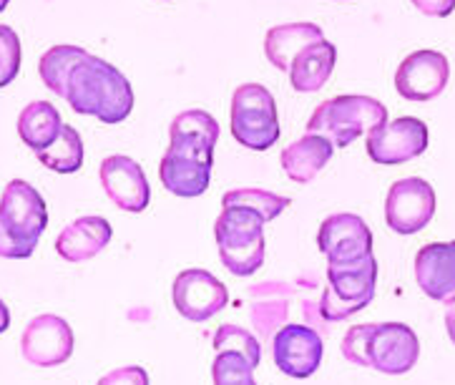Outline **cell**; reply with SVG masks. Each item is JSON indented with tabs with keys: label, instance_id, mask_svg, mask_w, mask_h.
I'll return each mask as SVG.
<instances>
[{
	"label": "cell",
	"instance_id": "1",
	"mask_svg": "<svg viewBox=\"0 0 455 385\" xmlns=\"http://www.w3.org/2000/svg\"><path fill=\"white\" fill-rule=\"evenodd\" d=\"M38 74L48 89L66 99L81 116H93L108 126L129 119L133 111V89L114 63L93 56L78 45L60 44L48 48Z\"/></svg>",
	"mask_w": 455,
	"mask_h": 385
},
{
	"label": "cell",
	"instance_id": "2",
	"mask_svg": "<svg viewBox=\"0 0 455 385\" xmlns=\"http://www.w3.org/2000/svg\"><path fill=\"white\" fill-rule=\"evenodd\" d=\"M217 141L220 124L209 111L189 108L177 114L169 126V148L159 164V179L166 192L181 199L202 197L212 181Z\"/></svg>",
	"mask_w": 455,
	"mask_h": 385
},
{
	"label": "cell",
	"instance_id": "3",
	"mask_svg": "<svg viewBox=\"0 0 455 385\" xmlns=\"http://www.w3.org/2000/svg\"><path fill=\"white\" fill-rule=\"evenodd\" d=\"M339 350L353 365L372 368L382 375H405L420 357V341L405 323H370L350 327Z\"/></svg>",
	"mask_w": 455,
	"mask_h": 385
},
{
	"label": "cell",
	"instance_id": "4",
	"mask_svg": "<svg viewBox=\"0 0 455 385\" xmlns=\"http://www.w3.org/2000/svg\"><path fill=\"white\" fill-rule=\"evenodd\" d=\"M45 227L48 205L41 192L23 179H11L0 194V257L28 260Z\"/></svg>",
	"mask_w": 455,
	"mask_h": 385
},
{
	"label": "cell",
	"instance_id": "5",
	"mask_svg": "<svg viewBox=\"0 0 455 385\" xmlns=\"http://www.w3.org/2000/svg\"><path fill=\"white\" fill-rule=\"evenodd\" d=\"M382 124H387V108L372 96H335L315 108L307 121V133L324 136L335 148H345L370 133Z\"/></svg>",
	"mask_w": 455,
	"mask_h": 385
},
{
	"label": "cell",
	"instance_id": "6",
	"mask_svg": "<svg viewBox=\"0 0 455 385\" xmlns=\"http://www.w3.org/2000/svg\"><path fill=\"white\" fill-rule=\"evenodd\" d=\"M221 265L235 277H250L265 265V220L244 207H227L214 222Z\"/></svg>",
	"mask_w": 455,
	"mask_h": 385
},
{
	"label": "cell",
	"instance_id": "7",
	"mask_svg": "<svg viewBox=\"0 0 455 385\" xmlns=\"http://www.w3.org/2000/svg\"><path fill=\"white\" fill-rule=\"evenodd\" d=\"M378 262L370 254L350 265H327V287L320 297L324 323H342L375 300Z\"/></svg>",
	"mask_w": 455,
	"mask_h": 385
},
{
	"label": "cell",
	"instance_id": "8",
	"mask_svg": "<svg viewBox=\"0 0 455 385\" xmlns=\"http://www.w3.org/2000/svg\"><path fill=\"white\" fill-rule=\"evenodd\" d=\"M229 129L236 144L251 151H267L279 141V119L275 96L259 84H244L232 93Z\"/></svg>",
	"mask_w": 455,
	"mask_h": 385
},
{
	"label": "cell",
	"instance_id": "9",
	"mask_svg": "<svg viewBox=\"0 0 455 385\" xmlns=\"http://www.w3.org/2000/svg\"><path fill=\"white\" fill-rule=\"evenodd\" d=\"M430 132L426 121L415 116H400L367 133V156L382 166H395L426 154Z\"/></svg>",
	"mask_w": 455,
	"mask_h": 385
},
{
	"label": "cell",
	"instance_id": "10",
	"mask_svg": "<svg viewBox=\"0 0 455 385\" xmlns=\"http://www.w3.org/2000/svg\"><path fill=\"white\" fill-rule=\"evenodd\" d=\"M435 217V192L426 179L395 181L385 199V222L395 235H418Z\"/></svg>",
	"mask_w": 455,
	"mask_h": 385
},
{
	"label": "cell",
	"instance_id": "11",
	"mask_svg": "<svg viewBox=\"0 0 455 385\" xmlns=\"http://www.w3.org/2000/svg\"><path fill=\"white\" fill-rule=\"evenodd\" d=\"M172 300L181 317H187L189 323H206L227 308L229 293L220 277L206 269L191 267L177 275L172 285Z\"/></svg>",
	"mask_w": 455,
	"mask_h": 385
},
{
	"label": "cell",
	"instance_id": "12",
	"mask_svg": "<svg viewBox=\"0 0 455 385\" xmlns=\"http://www.w3.org/2000/svg\"><path fill=\"white\" fill-rule=\"evenodd\" d=\"M317 247L327 257V265H350L372 254V232L363 217L339 212L330 214L317 232Z\"/></svg>",
	"mask_w": 455,
	"mask_h": 385
},
{
	"label": "cell",
	"instance_id": "13",
	"mask_svg": "<svg viewBox=\"0 0 455 385\" xmlns=\"http://www.w3.org/2000/svg\"><path fill=\"white\" fill-rule=\"evenodd\" d=\"M451 81V63L441 51H415L397 66L395 91L408 101H433Z\"/></svg>",
	"mask_w": 455,
	"mask_h": 385
},
{
	"label": "cell",
	"instance_id": "14",
	"mask_svg": "<svg viewBox=\"0 0 455 385\" xmlns=\"http://www.w3.org/2000/svg\"><path fill=\"white\" fill-rule=\"evenodd\" d=\"M20 356L38 368L60 365L74 356V330L59 315H38L20 335Z\"/></svg>",
	"mask_w": 455,
	"mask_h": 385
},
{
	"label": "cell",
	"instance_id": "15",
	"mask_svg": "<svg viewBox=\"0 0 455 385\" xmlns=\"http://www.w3.org/2000/svg\"><path fill=\"white\" fill-rule=\"evenodd\" d=\"M324 341L320 333L309 325H284L272 338V357L275 365L284 375L305 381L315 375L323 363Z\"/></svg>",
	"mask_w": 455,
	"mask_h": 385
},
{
	"label": "cell",
	"instance_id": "16",
	"mask_svg": "<svg viewBox=\"0 0 455 385\" xmlns=\"http://www.w3.org/2000/svg\"><path fill=\"white\" fill-rule=\"evenodd\" d=\"M101 177V187L106 197L124 212L139 214L148 207L151 202V187L144 174V169L139 166L136 159L126 156V154H114L106 156L99 169Z\"/></svg>",
	"mask_w": 455,
	"mask_h": 385
},
{
	"label": "cell",
	"instance_id": "17",
	"mask_svg": "<svg viewBox=\"0 0 455 385\" xmlns=\"http://www.w3.org/2000/svg\"><path fill=\"white\" fill-rule=\"evenodd\" d=\"M415 282L423 295L435 302H451L455 297V239L430 242L415 254Z\"/></svg>",
	"mask_w": 455,
	"mask_h": 385
},
{
	"label": "cell",
	"instance_id": "18",
	"mask_svg": "<svg viewBox=\"0 0 455 385\" xmlns=\"http://www.w3.org/2000/svg\"><path fill=\"white\" fill-rule=\"evenodd\" d=\"M292 285L279 280L257 282L250 287V323L259 341L269 342L290 320Z\"/></svg>",
	"mask_w": 455,
	"mask_h": 385
},
{
	"label": "cell",
	"instance_id": "19",
	"mask_svg": "<svg viewBox=\"0 0 455 385\" xmlns=\"http://www.w3.org/2000/svg\"><path fill=\"white\" fill-rule=\"evenodd\" d=\"M114 237V227L99 214L78 217L56 237V253L66 262H86L101 254Z\"/></svg>",
	"mask_w": 455,
	"mask_h": 385
},
{
	"label": "cell",
	"instance_id": "20",
	"mask_svg": "<svg viewBox=\"0 0 455 385\" xmlns=\"http://www.w3.org/2000/svg\"><path fill=\"white\" fill-rule=\"evenodd\" d=\"M332 154H335V147L324 136L305 133L294 144L282 148L279 164H282V172L292 179V181H297V184H309L330 164Z\"/></svg>",
	"mask_w": 455,
	"mask_h": 385
},
{
	"label": "cell",
	"instance_id": "21",
	"mask_svg": "<svg viewBox=\"0 0 455 385\" xmlns=\"http://www.w3.org/2000/svg\"><path fill=\"white\" fill-rule=\"evenodd\" d=\"M323 28L315 26V23H287V26H275V28L267 30L265 36V56L277 71L290 74L297 53L305 51L307 45L323 41Z\"/></svg>",
	"mask_w": 455,
	"mask_h": 385
},
{
	"label": "cell",
	"instance_id": "22",
	"mask_svg": "<svg viewBox=\"0 0 455 385\" xmlns=\"http://www.w3.org/2000/svg\"><path fill=\"white\" fill-rule=\"evenodd\" d=\"M338 60V48L327 38L317 44L307 45L305 51L297 53L292 68H290V81L297 93H315L330 81Z\"/></svg>",
	"mask_w": 455,
	"mask_h": 385
},
{
	"label": "cell",
	"instance_id": "23",
	"mask_svg": "<svg viewBox=\"0 0 455 385\" xmlns=\"http://www.w3.org/2000/svg\"><path fill=\"white\" fill-rule=\"evenodd\" d=\"M60 129H63V119L59 108L48 101H30L18 116V136L33 154L51 147L59 139Z\"/></svg>",
	"mask_w": 455,
	"mask_h": 385
},
{
	"label": "cell",
	"instance_id": "24",
	"mask_svg": "<svg viewBox=\"0 0 455 385\" xmlns=\"http://www.w3.org/2000/svg\"><path fill=\"white\" fill-rule=\"evenodd\" d=\"M36 156L45 169H51L56 174H76L84 166V139L74 126L63 124L59 139L45 151H38Z\"/></svg>",
	"mask_w": 455,
	"mask_h": 385
},
{
	"label": "cell",
	"instance_id": "25",
	"mask_svg": "<svg viewBox=\"0 0 455 385\" xmlns=\"http://www.w3.org/2000/svg\"><path fill=\"white\" fill-rule=\"evenodd\" d=\"M290 205H292V202H290L287 197H282V194H275V192H267V189H232V192H227L224 197H221V209H227V207L250 209V212H257V214L265 220V224L272 222V220H277L279 214L290 207Z\"/></svg>",
	"mask_w": 455,
	"mask_h": 385
},
{
	"label": "cell",
	"instance_id": "26",
	"mask_svg": "<svg viewBox=\"0 0 455 385\" xmlns=\"http://www.w3.org/2000/svg\"><path fill=\"white\" fill-rule=\"evenodd\" d=\"M212 345H214L217 353H227V350H229V353L244 356L250 360L251 368H257L259 360H262V345H259V341L251 335L250 330L232 325V323H224V325L217 327Z\"/></svg>",
	"mask_w": 455,
	"mask_h": 385
},
{
	"label": "cell",
	"instance_id": "27",
	"mask_svg": "<svg viewBox=\"0 0 455 385\" xmlns=\"http://www.w3.org/2000/svg\"><path fill=\"white\" fill-rule=\"evenodd\" d=\"M212 381L214 385H257L254 368L250 360L239 353H217L212 363Z\"/></svg>",
	"mask_w": 455,
	"mask_h": 385
},
{
	"label": "cell",
	"instance_id": "28",
	"mask_svg": "<svg viewBox=\"0 0 455 385\" xmlns=\"http://www.w3.org/2000/svg\"><path fill=\"white\" fill-rule=\"evenodd\" d=\"M20 38L11 26L0 23V89L11 86L15 81V76L20 71Z\"/></svg>",
	"mask_w": 455,
	"mask_h": 385
},
{
	"label": "cell",
	"instance_id": "29",
	"mask_svg": "<svg viewBox=\"0 0 455 385\" xmlns=\"http://www.w3.org/2000/svg\"><path fill=\"white\" fill-rule=\"evenodd\" d=\"M96 385H151L148 373L139 365H126V368H116V371L106 373Z\"/></svg>",
	"mask_w": 455,
	"mask_h": 385
},
{
	"label": "cell",
	"instance_id": "30",
	"mask_svg": "<svg viewBox=\"0 0 455 385\" xmlns=\"http://www.w3.org/2000/svg\"><path fill=\"white\" fill-rule=\"evenodd\" d=\"M411 3L420 13L433 18H448L455 11V0H411Z\"/></svg>",
	"mask_w": 455,
	"mask_h": 385
},
{
	"label": "cell",
	"instance_id": "31",
	"mask_svg": "<svg viewBox=\"0 0 455 385\" xmlns=\"http://www.w3.org/2000/svg\"><path fill=\"white\" fill-rule=\"evenodd\" d=\"M302 315H305V323H307L315 333H320V335H327L330 333V323H324V317H323V312H320V302L315 305L312 300H305L302 302Z\"/></svg>",
	"mask_w": 455,
	"mask_h": 385
},
{
	"label": "cell",
	"instance_id": "32",
	"mask_svg": "<svg viewBox=\"0 0 455 385\" xmlns=\"http://www.w3.org/2000/svg\"><path fill=\"white\" fill-rule=\"evenodd\" d=\"M445 330H448V338L455 345V297L448 302V310H445Z\"/></svg>",
	"mask_w": 455,
	"mask_h": 385
},
{
	"label": "cell",
	"instance_id": "33",
	"mask_svg": "<svg viewBox=\"0 0 455 385\" xmlns=\"http://www.w3.org/2000/svg\"><path fill=\"white\" fill-rule=\"evenodd\" d=\"M8 327H11V310H8V305L0 300V335H3Z\"/></svg>",
	"mask_w": 455,
	"mask_h": 385
},
{
	"label": "cell",
	"instance_id": "34",
	"mask_svg": "<svg viewBox=\"0 0 455 385\" xmlns=\"http://www.w3.org/2000/svg\"><path fill=\"white\" fill-rule=\"evenodd\" d=\"M8 3H11V0H0V13H3V11L8 8Z\"/></svg>",
	"mask_w": 455,
	"mask_h": 385
}]
</instances>
